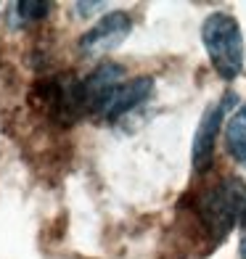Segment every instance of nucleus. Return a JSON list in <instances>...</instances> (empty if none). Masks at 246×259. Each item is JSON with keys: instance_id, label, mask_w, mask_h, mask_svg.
Wrapping results in <instances>:
<instances>
[{"instance_id": "f257e3e1", "label": "nucleus", "mask_w": 246, "mask_h": 259, "mask_svg": "<svg viewBox=\"0 0 246 259\" xmlns=\"http://www.w3.org/2000/svg\"><path fill=\"white\" fill-rule=\"evenodd\" d=\"M246 209V185L241 178H222L217 185L204 191L196 201V220L207 238L220 243L241 222Z\"/></svg>"}, {"instance_id": "39448f33", "label": "nucleus", "mask_w": 246, "mask_h": 259, "mask_svg": "<svg viewBox=\"0 0 246 259\" xmlns=\"http://www.w3.org/2000/svg\"><path fill=\"white\" fill-rule=\"evenodd\" d=\"M151 90H154V79H151V77H133V79H125L122 85H116V88L109 93V96H106V101L98 106L96 116H101V119H106V122L122 119L125 114L135 111L143 101H148Z\"/></svg>"}, {"instance_id": "1a4fd4ad", "label": "nucleus", "mask_w": 246, "mask_h": 259, "mask_svg": "<svg viewBox=\"0 0 246 259\" xmlns=\"http://www.w3.org/2000/svg\"><path fill=\"white\" fill-rule=\"evenodd\" d=\"M241 256L246 259V209H243V217H241Z\"/></svg>"}, {"instance_id": "6e6552de", "label": "nucleus", "mask_w": 246, "mask_h": 259, "mask_svg": "<svg viewBox=\"0 0 246 259\" xmlns=\"http://www.w3.org/2000/svg\"><path fill=\"white\" fill-rule=\"evenodd\" d=\"M74 8L79 11V16L93 14V8H103V3H74Z\"/></svg>"}, {"instance_id": "20e7f679", "label": "nucleus", "mask_w": 246, "mask_h": 259, "mask_svg": "<svg viewBox=\"0 0 246 259\" xmlns=\"http://www.w3.org/2000/svg\"><path fill=\"white\" fill-rule=\"evenodd\" d=\"M133 29V19L127 11H109L106 16H101L85 34L79 37L77 48L85 58H98L103 53L114 51L116 45L127 40V34Z\"/></svg>"}, {"instance_id": "7ed1b4c3", "label": "nucleus", "mask_w": 246, "mask_h": 259, "mask_svg": "<svg viewBox=\"0 0 246 259\" xmlns=\"http://www.w3.org/2000/svg\"><path fill=\"white\" fill-rule=\"evenodd\" d=\"M230 106H236V93H225L217 103L207 106L201 122H198V127H196L193 146H191V164H193V169L198 175L212 167L217 135H220V127H222V122H225V114L230 111Z\"/></svg>"}, {"instance_id": "f03ea898", "label": "nucleus", "mask_w": 246, "mask_h": 259, "mask_svg": "<svg viewBox=\"0 0 246 259\" xmlns=\"http://www.w3.org/2000/svg\"><path fill=\"white\" fill-rule=\"evenodd\" d=\"M201 42L222 79H236L243 72V34L238 19L228 11H212L201 24Z\"/></svg>"}, {"instance_id": "0eeeda50", "label": "nucleus", "mask_w": 246, "mask_h": 259, "mask_svg": "<svg viewBox=\"0 0 246 259\" xmlns=\"http://www.w3.org/2000/svg\"><path fill=\"white\" fill-rule=\"evenodd\" d=\"M48 11H51V3H45V0H16L8 11L11 27L21 29L29 24H37L40 19L48 16Z\"/></svg>"}, {"instance_id": "423d86ee", "label": "nucleus", "mask_w": 246, "mask_h": 259, "mask_svg": "<svg viewBox=\"0 0 246 259\" xmlns=\"http://www.w3.org/2000/svg\"><path fill=\"white\" fill-rule=\"evenodd\" d=\"M225 148L236 161L246 164V103L233 111L225 124Z\"/></svg>"}]
</instances>
